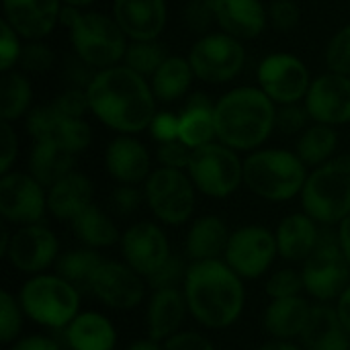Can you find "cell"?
Segmentation results:
<instances>
[{
  "label": "cell",
  "instance_id": "59",
  "mask_svg": "<svg viewBox=\"0 0 350 350\" xmlns=\"http://www.w3.org/2000/svg\"><path fill=\"white\" fill-rule=\"evenodd\" d=\"M125 350H164V345L158 342V340L146 338V340H135L133 345H129Z\"/></svg>",
  "mask_w": 350,
  "mask_h": 350
},
{
  "label": "cell",
  "instance_id": "35",
  "mask_svg": "<svg viewBox=\"0 0 350 350\" xmlns=\"http://www.w3.org/2000/svg\"><path fill=\"white\" fill-rule=\"evenodd\" d=\"M338 148V133L332 125L314 123L297 139L295 154L308 168H318L334 158Z\"/></svg>",
  "mask_w": 350,
  "mask_h": 350
},
{
  "label": "cell",
  "instance_id": "52",
  "mask_svg": "<svg viewBox=\"0 0 350 350\" xmlns=\"http://www.w3.org/2000/svg\"><path fill=\"white\" fill-rule=\"evenodd\" d=\"M191 154H193V150L187 144H183L180 139H174L168 144H158L156 158H158L160 166H164V168L187 170L189 162H191Z\"/></svg>",
  "mask_w": 350,
  "mask_h": 350
},
{
  "label": "cell",
  "instance_id": "45",
  "mask_svg": "<svg viewBox=\"0 0 350 350\" xmlns=\"http://www.w3.org/2000/svg\"><path fill=\"white\" fill-rule=\"evenodd\" d=\"M51 105L66 119H84V115L90 113L88 94L84 88H66L51 100Z\"/></svg>",
  "mask_w": 350,
  "mask_h": 350
},
{
  "label": "cell",
  "instance_id": "1",
  "mask_svg": "<svg viewBox=\"0 0 350 350\" xmlns=\"http://www.w3.org/2000/svg\"><path fill=\"white\" fill-rule=\"evenodd\" d=\"M86 94L90 113L119 135L142 133L158 113L150 80L123 64L98 70Z\"/></svg>",
  "mask_w": 350,
  "mask_h": 350
},
{
  "label": "cell",
  "instance_id": "4",
  "mask_svg": "<svg viewBox=\"0 0 350 350\" xmlns=\"http://www.w3.org/2000/svg\"><path fill=\"white\" fill-rule=\"evenodd\" d=\"M59 23L70 29L74 53L92 68L107 70L123 64L129 39L113 14L82 12L80 8L64 6Z\"/></svg>",
  "mask_w": 350,
  "mask_h": 350
},
{
  "label": "cell",
  "instance_id": "7",
  "mask_svg": "<svg viewBox=\"0 0 350 350\" xmlns=\"http://www.w3.org/2000/svg\"><path fill=\"white\" fill-rule=\"evenodd\" d=\"M27 318L51 330H66L80 314V289L55 275H33L18 293Z\"/></svg>",
  "mask_w": 350,
  "mask_h": 350
},
{
  "label": "cell",
  "instance_id": "22",
  "mask_svg": "<svg viewBox=\"0 0 350 350\" xmlns=\"http://www.w3.org/2000/svg\"><path fill=\"white\" fill-rule=\"evenodd\" d=\"M213 12L215 25L240 41L260 37L269 25V10L260 0H213Z\"/></svg>",
  "mask_w": 350,
  "mask_h": 350
},
{
  "label": "cell",
  "instance_id": "34",
  "mask_svg": "<svg viewBox=\"0 0 350 350\" xmlns=\"http://www.w3.org/2000/svg\"><path fill=\"white\" fill-rule=\"evenodd\" d=\"M33 86L25 72L10 70L2 74L0 80V117L6 123H12L33 109Z\"/></svg>",
  "mask_w": 350,
  "mask_h": 350
},
{
  "label": "cell",
  "instance_id": "12",
  "mask_svg": "<svg viewBox=\"0 0 350 350\" xmlns=\"http://www.w3.org/2000/svg\"><path fill=\"white\" fill-rule=\"evenodd\" d=\"M258 88L279 107L304 103L312 86V76L301 57L293 53H269L256 70Z\"/></svg>",
  "mask_w": 350,
  "mask_h": 350
},
{
  "label": "cell",
  "instance_id": "21",
  "mask_svg": "<svg viewBox=\"0 0 350 350\" xmlns=\"http://www.w3.org/2000/svg\"><path fill=\"white\" fill-rule=\"evenodd\" d=\"M105 168L119 185H139L152 174V156L133 135H119L105 150Z\"/></svg>",
  "mask_w": 350,
  "mask_h": 350
},
{
  "label": "cell",
  "instance_id": "23",
  "mask_svg": "<svg viewBox=\"0 0 350 350\" xmlns=\"http://www.w3.org/2000/svg\"><path fill=\"white\" fill-rule=\"evenodd\" d=\"M189 312L185 291L180 289H158L152 293L146 310L148 338L166 342L180 332L185 316Z\"/></svg>",
  "mask_w": 350,
  "mask_h": 350
},
{
  "label": "cell",
  "instance_id": "15",
  "mask_svg": "<svg viewBox=\"0 0 350 350\" xmlns=\"http://www.w3.org/2000/svg\"><path fill=\"white\" fill-rule=\"evenodd\" d=\"M4 258L21 273L41 275L59 258L55 234L43 224L21 226L12 236Z\"/></svg>",
  "mask_w": 350,
  "mask_h": 350
},
{
  "label": "cell",
  "instance_id": "28",
  "mask_svg": "<svg viewBox=\"0 0 350 350\" xmlns=\"http://www.w3.org/2000/svg\"><path fill=\"white\" fill-rule=\"evenodd\" d=\"M70 350H115L117 330L113 322L98 312H80L64 330Z\"/></svg>",
  "mask_w": 350,
  "mask_h": 350
},
{
  "label": "cell",
  "instance_id": "16",
  "mask_svg": "<svg viewBox=\"0 0 350 350\" xmlns=\"http://www.w3.org/2000/svg\"><path fill=\"white\" fill-rule=\"evenodd\" d=\"M90 293L107 308L133 310L144 301L146 279L127 262L105 260L90 283Z\"/></svg>",
  "mask_w": 350,
  "mask_h": 350
},
{
  "label": "cell",
  "instance_id": "41",
  "mask_svg": "<svg viewBox=\"0 0 350 350\" xmlns=\"http://www.w3.org/2000/svg\"><path fill=\"white\" fill-rule=\"evenodd\" d=\"M187 273H189V267L185 265V260L176 254H170V258L158 269L154 271L146 283L152 291H158V289H178V285L183 283L185 285V279H187Z\"/></svg>",
  "mask_w": 350,
  "mask_h": 350
},
{
  "label": "cell",
  "instance_id": "31",
  "mask_svg": "<svg viewBox=\"0 0 350 350\" xmlns=\"http://www.w3.org/2000/svg\"><path fill=\"white\" fill-rule=\"evenodd\" d=\"M76 154L68 152L57 142H35L29 154V174L37 178L45 189L55 185L59 178L74 172Z\"/></svg>",
  "mask_w": 350,
  "mask_h": 350
},
{
  "label": "cell",
  "instance_id": "48",
  "mask_svg": "<svg viewBox=\"0 0 350 350\" xmlns=\"http://www.w3.org/2000/svg\"><path fill=\"white\" fill-rule=\"evenodd\" d=\"M96 68H92L90 64H86L82 57H78L76 53L68 55L62 64V78L66 82V88H88L90 82L96 76Z\"/></svg>",
  "mask_w": 350,
  "mask_h": 350
},
{
  "label": "cell",
  "instance_id": "54",
  "mask_svg": "<svg viewBox=\"0 0 350 350\" xmlns=\"http://www.w3.org/2000/svg\"><path fill=\"white\" fill-rule=\"evenodd\" d=\"M18 154V137L10 123L0 121V174L10 172Z\"/></svg>",
  "mask_w": 350,
  "mask_h": 350
},
{
  "label": "cell",
  "instance_id": "14",
  "mask_svg": "<svg viewBox=\"0 0 350 350\" xmlns=\"http://www.w3.org/2000/svg\"><path fill=\"white\" fill-rule=\"evenodd\" d=\"M47 213V189L29 172H6L0 178V215L14 226L41 224Z\"/></svg>",
  "mask_w": 350,
  "mask_h": 350
},
{
  "label": "cell",
  "instance_id": "56",
  "mask_svg": "<svg viewBox=\"0 0 350 350\" xmlns=\"http://www.w3.org/2000/svg\"><path fill=\"white\" fill-rule=\"evenodd\" d=\"M10 350H62V347L53 338H49V336L31 334V336L18 338L16 342H12Z\"/></svg>",
  "mask_w": 350,
  "mask_h": 350
},
{
  "label": "cell",
  "instance_id": "58",
  "mask_svg": "<svg viewBox=\"0 0 350 350\" xmlns=\"http://www.w3.org/2000/svg\"><path fill=\"white\" fill-rule=\"evenodd\" d=\"M338 242H340V248H342V254L345 258L349 260L350 265V215L345 217L340 224H338Z\"/></svg>",
  "mask_w": 350,
  "mask_h": 350
},
{
  "label": "cell",
  "instance_id": "47",
  "mask_svg": "<svg viewBox=\"0 0 350 350\" xmlns=\"http://www.w3.org/2000/svg\"><path fill=\"white\" fill-rule=\"evenodd\" d=\"M21 39L23 37L6 21H0V72L2 74L16 70L21 51H23Z\"/></svg>",
  "mask_w": 350,
  "mask_h": 350
},
{
  "label": "cell",
  "instance_id": "24",
  "mask_svg": "<svg viewBox=\"0 0 350 350\" xmlns=\"http://www.w3.org/2000/svg\"><path fill=\"white\" fill-rule=\"evenodd\" d=\"M178 139L191 150L217 142L215 103L205 92H193L178 115Z\"/></svg>",
  "mask_w": 350,
  "mask_h": 350
},
{
  "label": "cell",
  "instance_id": "50",
  "mask_svg": "<svg viewBox=\"0 0 350 350\" xmlns=\"http://www.w3.org/2000/svg\"><path fill=\"white\" fill-rule=\"evenodd\" d=\"M301 18V10L293 0H273L269 6V23L281 31V33H289L299 25Z\"/></svg>",
  "mask_w": 350,
  "mask_h": 350
},
{
  "label": "cell",
  "instance_id": "43",
  "mask_svg": "<svg viewBox=\"0 0 350 350\" xmlns=\"http://www.w3.org/2000/svg\"><path fill=\"white\" fill-rule=\"evenodd\" d=\"M55 64V53L43 41H29L23 45L18 68L25 74H43Z\"/></svg>",
  "mask_w": 350,
  "mask_h": 350
},
{
  "label": "cell",
  "instance_id": "40",
  "mask_svg": "<svg viewBox=\"0 0 350 350\" xmlns=\"http://www.w3.org/2000/svg\"><path fill=\"white\" fill-rule=\"evenodd\" d=\"M53 142H57L68 152H72V154L78 156L80 152H84L90 146V142H92V129H90V125L84 119H66L64 117V121H62V125H59L57 135H55Z\"/></svg>",
  "mask_w": 350,
  "mask_h": 350
},
{
  "label": "cell",
  "instance_id": "42",
  "mask_svg": "<svg viewBox=\"0 0 350 350\" xmlns=\"http://www.w3.org/2000/svg\"><path fill=\"white\" fill-rule=\"evenodd\" d=\"M326 64L330 72L350 76V23L338 29L326 45Z\"/></svg>",
  "mask_w": 350,
  "mask_h": 350
},
{
  "label": "cell",
  "instance_id": "6",
  "mask_svg": "<svg viewBox=\"0 0 350 350\" xmlns=\"http://www.w3.org/2000/svg\"><path fill=\"white\" fill-rule=\"evenodd\" d=\"M301 207L320 226H338L350 215V156H334L314 168L301 191Z\"/></svg>",
  "mask_w": 350,
  "mask_h": 350
},
{
  "label": "cell",
  "instance_id": "29",
  "mask_svg": "<svg viewBox=\"0 0 350 350\" xmlns=\"http://www.w3.org/2000/svg\"><path fill=\"white\" fill-rule=\"evenodd\" d=\"M230 230L226 221L217 215H203L193 221L187 234V256L193 262L201 260H219L226 254L230 242Z\"/></svg>",
  "mask_w": 350,
  "mask_h": 350
},
{
  "label": "cell",
  "instance_id": "30",
  "mask_svg": "<svg viewBox=\"0 0 350 350\" xmlns=\"http://www.w3.org/2000/svg\"><path fill=\"white\" fill-rule=\"evenodd\" d=\"M312 306L301 297H285V299H273L265 312V328L275 340H287L299 338L308 318H310Z\"/></svg>",
  "mask_w": 350,
  "mask_h": 350
},
{
  "label": "cell",
  "instance_id": "61",
  "mask_svg": "<svg viewBox=\"0 0 350 350\" xmlns=\"http://www.w3.org/2000/svg\"><path fill=\"white\" fill-rule=\"evenodd\" d=\"M64 2V6H72V8H86V6H90L94 0H62Z\"/></svg>",
  "mask_w": 350,
  "mask_h": 350
},
{
  "label": "cell",
  "instance_id": "44",
  "mask_svg": "<svg viewBox=\"0 0 350 350\" xmlns=\"http://www.w3.org/2000/svg\"><path fill=\"white\" fill-rule=\"evenodd\" d=\"M267 295L271 299H285V297H295L304 291V279H301V273L293 271V269H281V271H275L267 285Z\"/></svg>",
  "mask_w": 350,
  "mask_h": 350
},
{
  "label": "cell",
  "instance_id": "53",
  "mask_svg": "<svg viewBox=\"0 0 350 350\" xmlns=\"http://www.w3.org/2000/svg\"><path fill=\"white\" fill-rule=\"evenodd\" d=\"M148 129L158 144L174 142V139H178V115H174L170 111H160L154 115Z\"/></svg>",
  "mask_w": 350,
  "mask_h": 350
},
{
  "label": "cell",
  "instance_id": "20",
  "mask_svg": "<svg viewBox=\"0 0 350 350\" xmlns=\"http://www.w3.org/2000/svg\"><path fill=\"white\" fill-rule=\"evenodd\" d=\"M113 18L129 41L160 39L166 21V0H113Z\"/></svg>",
  "mask_w": 350,
  "mask_h": 350
},
{
  "label": "cell",
  "instance_id": "2",
  "mask_svg": "<svg viewBox=\"0 0 350 350\" xmlns=\"http://www.w3.org/2000/svg\"><path fill=\"white\" fill-rule=\"evenodd\" d=\"M242 281L226 260L193 262L183 285L189 314L209 330L230 328L244 312L246 289Z\"/></svg>",
  "mask_w": 350,
  "mask_h": 350
},
{
  "label": "cell",
  "instance_id": "8",
  "mask_svg": "<svg viewBox=\"0 0 350 350\" xmlns=\"http://www.w3.org/2000/svg\"><path fill=\"white\" fill-rule=\"evenodd\" d=\"M187 174L199 193L226 199L244 185V160L221 142H211L193 150Z\"/></svg>",
  "mask_w": 350,
  "mask_h": 350
},
{
  "label": "cell",
  "instance_id": "9",
  "mask_svg": "<svg viewBox=\"0 0 350 350\" xmlns=\"http://www.w3.org/2000/svg\"><path fill=\"white\" fill-rule=\"evenodd\" d=\"M304 291L314 299L328 304L338 299L350 285V265L342 254L338 232L320 230L316 250L304 260Z\"/></svg>",
  "mask_w": 350,
  "mask_h": 350
},
{
  "label": "cell",
  "instance_id": "25",
  "mask_svg": "<svg viewBox=\"0 0 350 350\" xmlns=\"http://www.w3.org/2000/svg\"><path fill=\"white\" fill-rule=\"evenodd\" d=\"M92 197L94 189L90 178L74 170L47 189V211L55 219L72 221L92 205Z\"/></svg>",
  "mask_w": 350,
  "mask_h": 350
},
{
  "label": "cell",
  "instance_id": "3",
  "mask_svg": "<svg viewBox=\"0 0 350 350\" xmlns=\"http://www.w3.org/2000/svg\"><path fill=\"white\" fill-rule=\"evenodd\" d=\"M273 129H277V105L258 86H238L215 100V131L224 146L254 152Z\"/></svg>",
  "mask_w": 350,
  "mask_h": 350
},
{
  "label": "cell",
  "instance_id": "32",
  "mask_svg": "<svg viewBox=\"0 0 350 350\" xmlns=\"http://www.w3.org/2000/svg\"><path fill=\"white\" fill-rule=\"evenodd\" d=\"M193 80H195V72L191 68L189 57L168 55L166 62L150 78V86L158 103H174L187 96Z\"/></svg>",
  "mask_w": 350,
  "mask_h": 350
},
{
  "label": "cell",
  "instance_id": "51",
  "mask_svg": "<svg viewBox=\"0 0 350 350\" xmlns=\"http://www.w3.org/2000/svg\"><path fill=\"white\" fill-rule=\"evenodd\" d=\"M144 199H146V195L135 185H119L111 193L109 203H111L113 213H117L121 217H127V215H131V213H135L139 209Z\"/></svg>",
  "mask_w": 350,
  "mask_h": 350
},
{
  "label": "cell",
  "instance_id": "49",
  "mask_svg": "<svg viewBox=\"0 0 350 350\" xmlns=\"http://www.w3.org/2000/svg\"><path fill=\"white\" fill-rule=\"evenodd\" d=\"M185 23L191 31L207 35L211 25H215L213 0H191L185 8Z\"/></svg>",
  "mask_w": 350,
  "mask_h": 350
},
{
  "label": "cell",
  "instance_id": "5",
  "mask_svg": "<svg viewBox=\"0 0 350 350\" xmlns=\"http://www.w3.org/2000/svg\"><path fill=\"white\" fill-rule=\"evenodd\" d=\"M308 166L295 152L281 148H258L244 160V185L265 201L281 203L301 195Z\"/></svg>",
  "mask_w": 350,
  "mask_h": 350
},
{
  "label": "cell",
  "instance_id": "57",
  "mask_svg": "<svg viewBox=\"0 0 350 350\" xmlns=\"http://www.w3.org/2000/svg\"><path fill=\"white\" fill-rule=\"evenodd\" d=\"M336 301H338L336 304V312H338L340 322L345 324V328H347V332H349L350 336V285L345 289V293Z\"/></svg>",
  "mask_w": 350,
  "mask_h": 350
},
{
  "label": "cell",
  "instance_id": "60",
  "mask_svg": "<svg viewBox=\"0 0 350 350\" xmlns=\"http://www.w3.org/2000/svg\"><path fill=\"white\" fill-rule=\"evenodd\" d=\"M258 350H304V347H297V345L287 342V340H273V342H267L265 347H260Z\"/></svg>",
  "mask_w": 350,
  "mask_h": 350
},
{
  "label": "cell",
  "instance_id": "39",
  "mask_svg": "<svg viewBox=\"0 0 350 350\" xmlns=\"http://www.w3.org/2000/svg\"><path fill=\"white\" fill-rule=\"evenodd\" d=\"M23 308L18 299H14L8 291L0 293V342L12 345L18 340L23 328Z\"/></svg>",
  "mask_w": 350,
  "mask_h": 350
},
{
  "label": "cell",
  "instance_id": "13",
  "mask_svg": "<svg viewBox=\"0 0 350 350\" xmlns=\"http://www.w3.org/2000/svg\"><path fill=\"white\" fill-rule=\"evenodd\" d=\"M279 256L277 236L262 226H244L232 232L224 260L242 279L262 277Z\"/></svg>",
  "mask_w": 350,
  "mask_h": 350
},
{
  "label": "cell",
  "instance_id": "17",
  "mask_svg": "<svg viewBox=\"0 0 350 350\" xmlns=\"http://www.w3.org/2000/svg\"><path fill=\"white\" fill-rule=\"evenodd\" d=\"M314 123L345 125L350 121V76L326 72L312 80L304 100Z\"/></svg>",
  "mask_w": 350,
  "mask_h": 350
},
{
  "label": "cell",
  "instance_id": "38",
  "mask_svg": "<svg viewBox=\"0 0 350 350\" xmlns=\"http://www.w3.org/2000/svg\"><path fill=\"white\" fill-rule=\"evenodd\" d=\"M62 121H64V117L49 103V105L33 107L25 117V127H27V133L35 142H49V139H55Z\"/></svg>",
  "mask_w": 350,
  "mask_h": 350
},
{
  "label": "cell",
  "instance_id": "33",
  "mask_svg": "<svg viewBox=\"0 0 350 350\" xmlns=\"http://www.w3.org/2000/svg\"><path fill=\"white\" fill-rule=\"evenodd\" d=\"M72 232L74 236L86 246V248H109L117 242H121L117 224L113 221V217L103 211L100 207H96L94 203L90 207H86L78 217H74L72 221Z\"/></svg>",
  "mask_w": 350,
  "mask_h": 350
},
{
  "label": "cell",
  "instance_id": "26",
  "mask_svg": "<svg viewBox=\"0 0 350 350\" xmlns=\"http://www.w3.org/2000/svg\"><path fill=\"white\" fill-rule=\"evenodd\" d=\"M299 338L304 350H350V336L336 308L326 304L312 306L308 324Z\"/></svg>",
  "mask_w": 350,
  "mask_h": 350
},
{
  "label": "cell",
  "instance_id": "19",
  "mask_svg": "<svg viewBox=\"0 0 350 350\" xmlns=\"http://www.w3.org/2000/svg\"><path fill=\"white\" fill-rule=\"evenodd\" d=\"M62 0H2L4 18L23 39L43 41L59 23Z\"/></svg>",
  "mask_w": 350,
  "mask_h": 350
},
{
  "label": "cell",
  "instance_id": "10",
  "mask_svg": "<svg viewBox=\"0 0 350 350\" xmlns=\"http://www.w3.org/2000/svg\"><path fill=\"white\" fill-rule=\"evenodd\" d=\"M195 185L185 170L156 168L144 183L150 211L166 226H183L195 213Z\"/></svg>",
  "mask_w": 350,
  "mask_h": 350
},
{
  "label": "cell",
  "instance_id": "18",
  "mask_svg": "<svg viewBox=\"0 0 350 350\" xmlns=\"http://www.w3.org/2000/svg\"><path fill=\"white\" fill-rule=\"evenodd\" d=\"M121 252L125 262L148 279L170 258V244L164 230L152 221H137L121 236Z\"/></svg>",
  "mask_w": 350,
  "mask_h": 350
},
{
  "label": "cell",
  "instance_id": "11",
  "mask_svg": "<svg viewBox=\"0 0 350 350\" xmlns=\"http://www.w3.org/2000/svg\"><path fill=\"white\" fill-rule=\"evenodd\" d=\"M187 57L197 80L207 84H224L234 80L244 70L248 55L244 41L217 31L201 35L193 43Z\"/></svg>",
  "mask_w": 350,
  "mask_h": 350
},
{
  "label": "cell",
  "instance_id": "55",
  "mask_svg": "<svg viewBox=\"0 0 350 350\" xmlns=\"http://www.w3.org/2000/svg\"><path fill=\"white\" fill-rule=\"evenodd\" d=\"M164 350H215L213 342L197 332H178L164 342Z\"/></svg>",
  "mask_w": 350,
  "mask_h": 350
},
{
  "label": "cell",
  "instance_id": "27",
  "mask_svg": "<svg viewBox=\"0 0 350 350\" xmlns=\"http://www.w3.org/2000/svg\"><path fill=\"white\" fill-rule=\"evenodd\" d=\"M275 236L281 258L289 262H304L318 246L320 224L308 213H291L279 224Z\"/></svg>",
  "mask_w": 350,
  "mask_h": 350
},
{
  "label": "cell",
  "instance_id": "37",
  "mask_svg": "<svg viewBox=\"0 0 350 350\" xmlns=\"http://www.w3.org/2000/svg\"><path fill=\"white\" fill-rule=\"evenodd\" d=\"M168 49L160 39H152V41H129L125 57H123V66H127L129 70H133L135 74L144 76L146 80H150L156 70L166 62L168 57Z\"/></svg>",
  "mask_w": 350,
  "mask_h": 350
},
{
  "label": "cell",
  "instance_id": "46",
  "mask_svg": "<svg viewBox=\"0 0 350 350\" xmlns=\"http://www.w3.org/2000/svg\"><path fill=\"white\" fill-rule=\"evenodd\" d=\"M312 117L306 109L304 103H291V105H279L277 107V129L293 135V133H304L310 125Z\"/></svg>",
  "mask_w": 350,
  "mask_h": 350
},
{
  "label": "cell",
  "instance_id": "36",
  "mask_svg": "<svg viewBox=\"0 0 350 350\" xmlns=\"http://www.w3.org/2000/svg\"><path fill=\"white\" fill-rule=\"evenodd\" d=\"M103 262H105V258L98 254V250L86 248V246L74 248L70 252L59 254V258L55 262V273L59 277H64L68 283H72L76 289L90 291V283Z\"/></svg>",
  "mask_w": 350,
  "mask_h": 350
}]
</instances>
